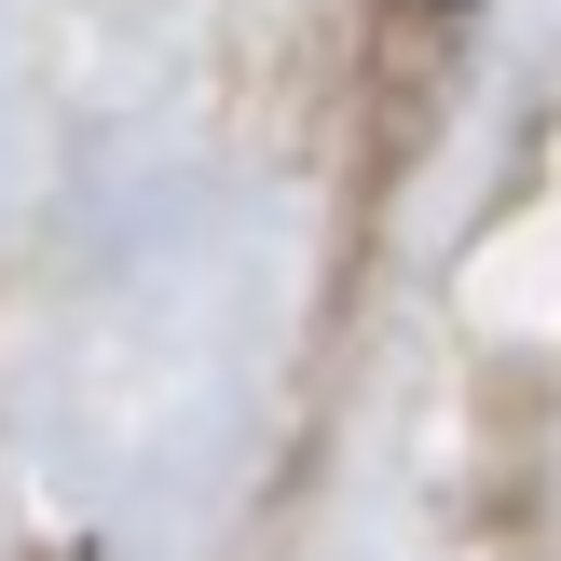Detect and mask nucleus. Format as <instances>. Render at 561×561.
<instances>
[]
</instances>
